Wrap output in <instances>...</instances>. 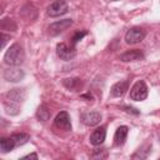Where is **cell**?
<instances>
[{
  "label": "cell",
  "mask_w": 160,
  "mask_h": 160,
  "mask_svg": "<svg viewBox=\"0 0 160 160\" xmlns=\"http://www.w3.org/2000/svg\"><path fill=\"white\" fill-rule=\"evenodd\" d=\"M128 132H129V128L122 125V126H119L115 131V135H114V144L116 146H120L125 142L126 140V136H128Z\"/></svg>",
  "instance_id": "cell-14"
},
{
  "label": "cell",
  "mask_w": 160,
  "mask_h": 160,
  "mask_svg": "<svg viewBox=\"0 0 160 160\" xmlns=\"http://www.w3.org/2000/svg\"><path fill=\"white\" fill-rule=\"evenodd\" d=\"M14 142H15V146H20V145H24L25 142H28V140L30 139V136L25 132H20V134H12L11 135Z\"/></svg>",
  "instance_id": "cell-18"
},
{
  "label": "cell",
  "mask_w": 160,
  "mask_h": 160,
  "mask_svg": "<svg viewBox=\"0 0 160 160\" xmlns=\"http://www.w3.org/2000/svg\"><path fill=\"white\" fill-rule=\"evenodd\" d=\"M0 39H1V49H2V48L5 46V44L8 42V40L10 39V36H9V35H5L4 32H1V34H0Z\"/></svg>",
  "instance_id": "cell-21"
},
{
  "label": "cell",
  "mask_w": 160,
  "mask_h": 160,
  "mask_svg": "<svg viewBox=\"0 0 160 160\" xmlns=\"http://www.w3.org/2000/svg\"><path fill=\"white\" fill-rule=\"evenodd\" d=\"M54 124L56 128L59 129H62V130H71V121H70V116L66 111H60L56 116H55V120H54Z\"/></svg>",
  "instance_id": "cell-8"
},
{
  "label": "cell",
  "mask_w": 160,
  "mask_h": 160,
  "mask_svg": "<svg viewBox=\"0 0 160 160\" xmlns=\"http://www.w3.org/2000/svg\"><path fill=\"white\" fill-rule=\"evenodd\" d=\"M56 54L61 59V60H65V61H69L71 60L75 55H76V51H75V46H68L65 42H60L56 45Z\"/></svg>",
  "instance_id": "cell-7"
},
{
  "label": "cell",
  "mask_w": 160,
  "mask_h": 160,
  "mask_svg": "<svg viewBox=\"0 0 160 160\" xmlns=\"http://www.w3.org/2000/svg\"><path fill=\"white\" fill-rule=\"evenodd\" d=\"M124 109H125V111H126V112H131V114H134V115H139V111H138L136 109H134V108L124 106Z\"/></svg>",
  "instance_id": "cell-22"
},
{
  "label": "cell",
  "mask_w": 160,
  "mask_h": 160,
  "mask_svg": "<svg viewBox=\"0 0 160 160\" xmlns=\"http://www.w3.org/2000/svg\"><path fill=\"white\" fill-rule=\"evenodd\" d=\"M142 59H144V54L139 49H132V50H129V51H126V52L120 55V60L124 61V62L139 61V60H142Z\"/></svg>",
  "instance_id": "cell-11"
},
{
  "label": "cell",
  "mask_w": 160,
  "mask_h": 160,
  "mask_svg": "<svg viewBox=\"0 0 160 160\" xmlns=\"http://www.w3.org/2000/svg\"><path fill=\"white\" fill-rule=\"evenodd\" d=\"M36 116H38V119H39L40 121H46V120H49V118H50V110L48 109L46 105L42 104V105H40V106L38 108Z\"/></svg>",
  "instance_id": "cell-17"
},
{
  "label": "cell",
  "mask_w": 160,
  "mask_h": 160,
  "mask_svg": "<svg viewBox=\"0 0 160 160\" xmlns=\"http://www.w3.org/2000/svg\"><path fill=\"white\" fill-rule=\"evenodd\" d=\"M81 121L88 125V126H95L100 122L101 120V114L98 111H88V112H82L80 115Z\"/></svg>",
  "instance_id": "cell-10"
},
{
  "label": "cell",
  "mask_w": 160,
  "mask_h": 160,
  "mask_svg": "<svg viewBox=\"0 0 160 160\" xmlns=\"http://www.w3.org/2000/svg\"><path fill=\"white\" fill-rule=\"evenodd\" d=\"M14 148H16V146H15V142H14L11 136L1 138V140H0V150H1V152H9Z\"/></svg>",
  "instance_id": "cell-16"
},
{
  "label": "cell",
  "mask_w": 160,
  "mask_h": 160,
  "mask_svg": "<svg viewBox=\"0 0 160 160\" xmlns=\"http://www.w3.org/2000/svg\"><path fill=\"white\" fill-rule=\"evenodd\" d=\"M146 98H148V86L145 81L142 80L136 81L130 89V99L135 101H142Z\"/></svg>",
  "instance_id": "cell-3"
},
{
  "label": "cell",
  "mask_w": 160,
  "mask_h": 160,
  "mask_svg": "<svg viewBox=\"0 0 160 160\" xmlns=\"http://www.w3.org/2000/svg\"><path fill=\"white\" fill-rule=\"evenodd\" d=\"M129 88V81L128 80H122V81H118L111 86L110 94L112 98H120L125 94V91Z\"/></svg>",
  "instance_id": "cell-13"
},
{
  "label": "cell",
  "mask_w": 160,
  "mask_h": 160,
  "mask_svg": "<svg viewBox=\"0 0 160 160\" xmlns=\"http://www.w3.org/2000/svg\"><path fill=\"white\" fill-rule=\"evenodd\" d=\"M72 25V20L71 19H64V20H59V21H55L52 22L49 29H48V32L50 36H56L59 34H61L62 31H65L68 28H70Z\"/></svg>",
  "instance_id": "cell-6"
},
{
  "label": "cell",
  "mask_w": 160,
  "mask_h": 160,
  "mask_svg": "<svg viewBox=\"0 0 160 160\" xmlns=\"http://www.w3.org/2000/svg\"><path fill=\"white\" fill-rule=\"evenodd\" d=\"M22 160H26V159H38V155L35 154V152H32V154H29V155H26V156H24V158H21Z\"/></svg>",
  "instance_id": "cell-23"
},
{
  "label": "cell",
  "mask_w": 160,
  "mask_h": 160,
  "mask_svg": "<svg viewBox=\"0 0 160 160\" xmlns=\"http://www.w3.org/2000/svg\"><path fill=\"white\" fill-rule=\"evenodd\" d=\"M62 85L71 91H79L82 88V81L79 78H66L62 80Z\"/></svg>",
  "instance_id": "cell-15"
},
{
  "label": "cell",
  "mask_w": 160,
  "mask_h": 160,
  "mask_svg": "<svg viewBox=\"0 0 160 160\" xmlns=\"http://www.w3.org/2000/svg\"><path fill=\"white\" fill-rule=\"evenodd\" d=\"M25 76L24 70L19 69V68H9L4 71V79L6 81H11V82H18L20 80H22Z\"/></svg>",
  "instance_id": "cell-9"
},
{
  "label": "cell",
  "mask_w": 160,
  "mask_h": 160,
  "mask_svg": "<svg viewBox=\"0 0 160 160\" xmlns=\"http://www.w3.org/2000/svg\"><path fill=\"white\" fill-rule=\"evenodd\" d=\"M106 138V130L104 126H100V128H96L92 134L90 135V142L94 145V146H98V145H101L104 142Z\"/></svg>",
  "instance_id": "cell-12"
},
{
  "label": "cell",
  "mask_w": 160,
  "mask_h": 160,
  "mask_svg": "<svg viewBox=\"0 0 160 160\" xmlns=\"http://www.w3.org/2000/svg\"><path fill=\"white\" fill-rule=\"evenodd\" d=\"M0 28L1 30H9V31H15L16 30V24L12 19H9V18H5L1 20L0 22Z\"/></svg>",
  "instance_id": "cell-19"
},
{
  "label": "cell",
  "mask_w": 160,
  "mask_h": 160,
  "mask_svg": "<svg viewBox=\"0 0 160 160\" xmlns=\"http://www.w3.org/2000/svg\"><path fill=\"white\" fill-rule=\"evenodd\" d=\"M85 35H86V31H76V32L74 34L72 39H71V44H72V46H75V45H76V42H78V41H80Z\"/></svg>",
  "instance_id": "cell-20"
},
{
  "label": "cell",
  "mask_w": 160,
  "mask_h": 160,
  "mask_svg": "<svg viewBox=\"0 0 160 160\" xmlns=\"http://www.w3.org/2000/svg\"><path fill=\"white\" fill-rule=\"evenodd\" d=\"M68 10H69V6L65 0H55L54 2H51L49 5L48 15L51 18H56V16H61V15L66 14Z\"/></svg>",
  "instance_id": "cell-5"
},
{
  "label": "cell",
  "mask_w": 160,
  "mask_h": 160,
  "mask_svg": "<svg viewBox=\"0 0 160 160\" xmlns=\"http://www.w3.org/2000/svg\"><path fill=\"white\" fill-rule=\"evenodd\" d=\"M25 99V91L24 89H11L4 95L2 105L9 115H18L21 110L22 102Z\"/></svg>",
  "instance_id": "cell-1"
},
{
  "label": "cell",
  "mask_w": 160,
  "mask_h": 160,
  "mask_svg": "<svg viewBox=\"0 0 160 160\" xmlns=\"http://www.w3.org/2000/svg\"><path fill=\"white\" fill-rule=\"evenodd\" d=\"M81 98H82V99H89V100H90V99H92V95H91V94H84V95H81Z\"/></svg>",
  "instance_id": "cell-24"
},
{
  "label": "cell",
  "mask_w": 160,
  "mask_h": 160,
  "mask_svg": "<svg viewBox=\"0 0 160 160\" xmlns=\"http://www.w3.org/2000/svg\"><path fill=\"white\" fill-rule=\"evenodd\" d=\"M25 60V52L19 44H12L4 55V62L10 66H19Z\"/></svg>",
  "instance_id": "cell-2"
},
{
  "label": "cell",
  "mask_w": 160,
  "mask_h": 160,
  "mask_svg": "<svg viewBox=\"0 0 160 160\" xmlns=\"http://www.w3.org/2000/svg\"><path fill=\"white\" fill-rule=\"evenodd\" d=\"M145 35H146V32H145V30L142 28L135 26V28H131V29H129L126 31V34H125V41H126V44L134 45V44H138V42L142 41L144 38H145Z\"/></svg>",
  "instance_id": "cell-4"
}]
</instances>
